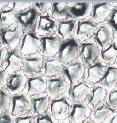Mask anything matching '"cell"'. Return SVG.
<instances>
[{
	"mask_svg": "<svg viewBox=\"0 0 117 123\" xmlns=\"http://www.w3.org/2000/svg\"><path fill=\"white\" fill-rule=\"evenodd\" d=\"M14 116L9 111L0 112V123H13Z\"/></svg>",
	"mask_w": 117,
	"mask_h": 123,
	"instance_id": "obj_39",
	"label": "cell"
},
{
	"mask_svg": "<svg viewBox=\"0 0 117 123\" xmlns=\"http://www.w3.org/2000/svg\"><path fill=\"white\" fill-rule=\"evenodd\" d=\"M40 44V37L34 31H24L17 49L24 56L39 52Z\"/></svg>",
	"mask_w": 117,
	"mask_h": 123,
	"instance_id": "obj_8",
	"label": "cell"
},
{
	"mask_svg": "<svg viewBox=\"0 0 117 123\" xmlns=\"http://www.w3.org/2000/svg\"><path fill=\"white\" fill-rule=\"evenodd\" d=\"M72 102L64 94L50 100L47 112L57 120H64L67 118Z\"/></svg>",
	"mask_w": 117,
	"mask_h": 123,
	"instance_id": "obj_3",
	"label": "cell"
},
{
	"mask_svg": "<svg viewBox=\"0 0 117 123\" xmlns=\"http://www.w3.org/2000/svg\"><path fill=\"white\" fill-rule=\"evenodd\" d=\"M64 64L55 57H44L40 73L46 77L63 73Z\"/></svg>",
	"mask_w": 117,
	"mask_h": 123,
	"instance_id": "obj_23",
	"label": "cell"
},
{
	"mask_svg": "<svg viewBox=\"0 0 117 123\" xmlns=\"http://www.w3.org/2000/svg\"><path fill=\"white\" fill-rule=\"evenodd\" d=\"M92 86L83 79L68 85L64 95L72 103L84 102Z\"/></svg>",
	"mask_w": 117,
	"mask_h": 123,
	"instance_id": "obj_4",
	"label": "cell"
},
{
	"mask_svg": "<svg viewBox=\"0 0 117 123\" xmlns=\"http://www.w3.org/2000/svg\"><path fill=\"white\" fill-rule=\"evenodd\" d=\"M112 29L114 33L117 32V3H114V6L108 18L104 22Z\"/></svg>",
	"mask_w": 117,
	"mask_h": 123,
	"instance_id": "obj_33",
	"label": "cell"
},
{
	"mask_svg": "<svg viewBox=\"0 0 117 123\" xmlns=\"http://www.w3.org/2000/svg\"><path fill=\"white\" fill-rule=\"evenodd\" d=\"M105 101L114 108H117V85L107 95Z\"/></svg>",
	"mask_w": 117,
	"mask_h": 123,
	"instance_id": "obj_37",
	"label": "cell"
},
{
	"mask_svg": "<svg viewBox=\"0 0 117 123\" xmlns=\"http://www.w3.org/2000/svg\"><path fill=\"white\" fill-rule=\"evenodd\" d=\"M107 66L99 59L93 64L86 67L83 79L92 85L98 84L103 77Z\"/></svg>",
	"mask_w": 117,
	"mask_h": 123,
	"instance_id": "obj_21",
	"label": "cell"
},
{
	"mask_svg": "<svg viewBox=\"0 0 117 123\" xmlns=\"http://www.w3.org/2000/svg\"><path fill=\"white\" fill-rule=\"evenodd\" d=\"M114 35V32L109 26L104 23L99 24L91 39L97 44L101 50L112 43Z\"/></svg>",
	"mask_w": 117,
	"mask_h": 123,
	"instance_id": "obj_14",
	"label": "cell"
},
{
	"mask_svg": "<svg viewBox=\"0 0 117 123\" xmlns=\"http://www.w3.org/2000/svg\"><path fill=\"white\" fill-rule=\"evenodd\" d=\"M98 84L103 86L107 93L111 91L117 85V66L115 64L107 65Z\"/></svg>",
	"mask_w": 117,
	"mask_h": 123,
	"instance_id": "obj_27",
	"label": "cell"
},
{
	"mask_svg": "<svg viewBox=\"0 0 117 123\" xmlns=\"http://www.w3.org/2000/svg\"><path fill=\"white\" fill-rule=\"evenodd\" d=\"M15 24L14 13L7 5L0 8V30Z\"/></svg>",
	"mask_w": 117,
	"mask_h": 123,
	"instance_id": "obj_31",
	"label": "cell"
},
{
	"mask_svg": "<svg viewBox=\"0 0 117 123\" xmlns=\"http://www.w3.org/2000/svg\"><path fill=\"white\" fill-rule=\"evenodd\" d=\"M69 11L71 18L76 20H82L90 18L93 3L91 2H68Z\"/></svg>",
	"mask_w": 117,
	"mask_h": 123,
	"instance_id": "obj_25",
	"label": "cell"
},
{
	"mask_svg": "<svg viewBox=\"0 0 117 123\" xmlns=\"http://www.w3.org/2000/svg\"><path fill=\"white\" fill-rule=\"evenodd\" d=\"M57 123H70L69 121L66 118L64 120H59L58 121Z\"/></svg>",
	"mask_w": 117,
	"mask_h": 123,
	"instance_id": "obj_43",
	"label": "cell"
},
{
	"mask_svg": "<svg viewBox=\"0 0 117 123\" xmlns=\"http://www.w3.org/2000/svg\"><path fill=\"white\" fill-rule=\"evenodd\" d=\"M80 43L74 38L61 40L60 47L55 57L64 64L74 61L79 57Z\"/></svg>",
	"mask_w": 117,
	"mask_h": 123,
	"instance_id": "obj_1",
	"label": "cell"
},
{
	"mask_svg": "<svg viewBox=\"0 0 117 123\" xmlns=\"http://www.w3.org/2000/svg\"><path fill=\"white\" fill-rule=\"evenodd\" d=\"M11 96L6 88L0 90V112L8 111Z\"/></svg>",
	"mask_w": 117,
	"mask_h": 123,
	"instance_id": "obj_32",
	"label": "cell"
},
{
	"mask_svg": "<svg viewBox=\"0 0 117 123\" xmlns=\"http://www.w3.org/2000/svg\"><path fill=\"white\" fill-rule=\"evenodd\" d=\"M33 5V2H8L7 6L15 13L27 9Z\"/></svg>",
	"mask_w": 117,
	"mask_h": 123,
	"instance_id": "obj_34",
	"label": "cell"
},
{
	"mask_svg": "<svg viewBox=\"0 0 117 123\" xmlns=\"http://www.w3.org/2000/svg\"><path fill=\"white\" fill-rule=\"evenodd\" d=\"M108 94L103 86L100 84L92 85L91 92L85 101L91 111L105 100Z\"/></svg>",
	"mask_w": 117,
	"mask_h": 123,
	"instance_id": "obj_26",
	"label": "cell"
},
{
	"mask_svg": "<svg viewBox=\"0 0 117 123\" xmlns=\"http://www.w3.org/2000/svg\"><path fill=\"white\" fill-rule=\"evenodd\" d=\"M50 99L45 92L31 96V108L30 113L34 117L48 111Z\"/></svg>",
	"mask_w": 117,
	"mask_h": 123,
	"instance_id": "obj_24",
	"label": "cell"
},
{
	"mask_svg": "<svg viewBox=\"0 0 117 123\" xmlns=\"http://www.w3.org/2000/svg\"><path fill=\"white\" fill-rule=\"evenodd\" d=\"M8 75L3 68L0 67V90L5 88Z\"/></svg>",
	"mask_w": 117,
	"mask_h": 123,
	"instance_id": "obj_40",
	"label": "cell"
},
{
	"mask_svg": "<svg viewBox=\"0 0 117 123\" xmlns=\"http://www.w3.org/2000/svg\"><path fill=\"white\" fill-rule=\"evenodd\" d=\"M7 51L8 50L5 48L2 47L0 49V67H2L5 61Z\"/></svg>",
	"mask_w": 117,
	"mask_h": 123,
	"instance_id": "obj_42",
	"label": "cell"
},
{
	"mask_svg": "<svg viewBox=\"0 0 117 123\" xmlns=\"http://www.w3.org/2000/svg\"><path fill=\"white\" fill-rule=\"evenodd\" d=\"M58 120L55 118L49 112L35 117L34 123H57Z\"/></svg>",
	"mask_w": 117,
	"mask_h": 123,
	"instance_id": "obj_35",
	"label": "cell"
},
{
	"mask_svg": "<svg viewBox=\"0 0 117 123\" xmlns=\"http://www.w3.org/2000/svg\"><path fill=\"white\" fill-rule=\"evenodd\" d=\"M114 6V3H93L90 18L97 24H103L108 18Z\"/></svg>",
	"mask_w": 117,
	"mask_h": 123,
	"instance_id": "obj_20",
	"label": "cell"
},
{
	"mask_svg": "<svg viewBox=\"0 0 117 123\" xmlns=\"http://www.w3.org/2000/svg\"><path fill=\"white\" fill-rule=\"evenodd\" d=\"M48 13L57 21L71 18L68 2H52Z\"/></svg>",
	"mask_w": 117,
	"mask_h": 123,
	"instance_id": "obj_29",
	"label": "cell"
},
{
	"mask_svg": "<svg viewBox=\"0 0 117 123\" xmlns=\"http://www.w3.org/2000/svg\"><path fill=\"white\" fill-rule=\"evenodd\" d=\"M68 84L63 74L47 77V88L45 92L50 99L52 100L64 94Z\"/></svg>",
	"mask_w": 117,
	"mask_h": 123,
	"instance_id": "obj_12",
	"label": "cell"
},
{
	"mask_svg": "<svg viewBox=\"0 0 117 123\" xmlns=\"http://www.w3.org/2000/svg\"><path fill=\"white\" fill-rule=\"evenodd\" d=\"M35 117L30 113L14 117L13 123H34Z\"/></svg>",
	"mask_w": 117,
	"mask_h": 123,
	"instance_id": "obj_38",
	"label": "cell"
},
{
	"mask_svg": "<svg viewBox=\"0 0 117 123\" xmlns=\"http://www.w3.org/2000/svg\"><path fill=\"white\" fill-rule=\"evenodd\" d=\"M85 67L79 57L64 64L62 74L68 85L83 79Z\"/></svg>",
	"mask_w": 117,
	"mask_h": 123,
	"instance_id": "obj_6",
	"label": "cell"
},
{
	"mask_svg": "<svg viewBox=\"0 0 117 123\" xmlns=\"http://www.w3.org/2000/svg\"><path fill=\"white\" fill-rule=\"evenodd\" d=\"M47 78L40 73L27 76L24 92L30 96L45 92L47 88Z\"/></svg>",
	"mask_w": 117,
	"mask_h": 123,
	"instance_id": "obj_10",
	"label": "cell"
},
{
	"mask_svg": "<svg viewBox=\"0 0 117 123\" xmlns=\"http://www.w3.org/2000/svg\"><path fill=\"white\" fill-rule=\"evenodd\" d=\"M98 24L90 18L76 20V29L74 38L82 42L91 39L98 28Z\"/></svg>",
	"mask_w": 117,
	"mask_h": 123,
	"instance_id": "obj_11",
	"label": "cell"
},
{
	"mask_svg": "<svg viewBox=\"0 0 117 123\" xmlns=\"http://www.w3.org/2000/svg\"><path fill=\"white\" fill-rule=\"evenodd\" d=\"M43 58L39 53L23 56L22 70L27 76L40 73Z\"/></svg>",
	"mask_w": 117,
	"mask_h": 123,
	"instance_id": "obj_19",
	"label": "cell"
},
{
	"mask_svg": "<svg viewBox=\"0 0 117 123\" xmlns=\"http://www.w3.org/2000/svg\"><path fill=\"white\" fill-rule=\"evenodd\" d=\"M76 25V20L72 18L57 21L55 34L62 40L74 38Z\"/></svg>",
	"mask_w": 117,
	"mask_h": 123,
	"instance_id": "obj_22",
	"label": "cell"
},
{
	"mask_svg": "<svg viewBox=\"0 0 117 123\" xmlns=\"http://www.w3.org/2000/svg\"><path fill=\"white\" fill-rule=\"evenodd\" d=\"M115 109L104 100L92 110L90 118L95 123H103Z\"/></svg>",
	"mask_w": 117,
	"mask_h": 123,
	"instance_id": "obj_28",
	"label": "cell"
},
{
	"mask_svg": "<svg viewBox=\"0 0 117 123\" xmlns=\"http://www.w3.org/2000/svg\"><path fill=\"white\" fill-rule=\"evenodd\" d=\"M24 33L22 28L16 24L0 30V39L3 47L7 50L16 49Z\"/></svg>",
	"mask_w": 117,
	"mask_h": 123,
	"instance_id": "obj_2",
	"label": "cell"
},
{
	"mask_svg": "<svg viewBox=\"0 0 117 123\" xmlns=\"http://www.w3.org/2000/svg\"><path fill=\"white\" fill-rule=\"evenodd\" d=\"M80 43L79 58L85 67L89 66L99 60L100 50L93 40L90 39Z\"/></svg>",
	"mask_w": 117,
	"mask_h": 123,
	"instance_id": "obj_9",
	"label": "cell"
},
{
	"mask_svg": "<svg viewBox=\"0 0 117 123\" xmlns=\"http://www.w3.org/2000/svg\"><path fill=\"white\" fill-rule=\"evenodd\" d=\"M31 108V96L24 92L11 96L8 111L14 117L30 113Z\"/></svg>",
	"mask_w": 117,
	"mask_h": 123,
	"instance_id": "obj_7",
	"label": "cell"
},
{
	"mask_svg": "<svg viewBox=\"0 0 117 123\" xmlns=\"http://www.w3.org/2000/svg\"><path fill=\"white\" fill-rule=\"evenodd\" d=\"M23 67V55L18 49L8 50L2 67L10 74L22 70Z\"/></svg>",
	"mask_w": 117,
	"mask_h": 123,
	"instance_id": "obj_18",
	"label": "cell"
},
{
	"mask_svg": "<svg viewBox=\"0 0 117 123\" xmlns=\"http://www.w3.org/2000/svg\"><path fill=\"white\" fill-rule=\"evenodd\" d=\"M103 123H117V108Z\"/></svg>",
	"mask_w": 117,
	"mask_h": 123,
	"instance_id": "obj_41",
	"label": "cell"
},
{
	"mask_svg": "<svg viewBox=\"0 0 117 123\" xmlns=\"http://www.w3.org/2000/svg\"><path fill=\"white\" fill-rule=\"evenodd\" d=\"M95 123L90 118H88L87 120H86L84 123Z\"/></svg>",
	"mask_w": 117,
	"mask_h": 123,
	"instance_id": "obj_45",
	"label": "cell"
},
{
	"mask_svg": "<svg viewBox=\"0 0 117 123\" xmlns=\"http://www.w3.org/2000/svg\"><path fill=\"white\" fill-rule=\"evenodd\" d=\"M117 58V44L113 41L100 50L99 59L106 65L115 64Z\"/></svg>",
	"mask_w": 117,
	"mask_h": 123,
	"instance_id": "obj_30",
	"label": "cell"
},
{
	"mask_svg": "<svg viewBox=\"0 0 117 123\" xmlns=\"http://www.w3.org/2000/svg\"><path fill=\"white\" fill-rule=\"evenodd\" d=\"M91 110L86 102L72 103L67 119L70 123H83L90 118Z\"/></svg>",
	"mask_w": 117,
	"mask_h": 123,
	"instance_id": "obj_17",
	"label": "cell"
},
{
	"mask_svg": "<svg viewBox=\"0 0 117 123\" xmlns=\"http://www.w3.org/2000/svg\"><path fill=\"white\" fill-rule=\"evenodd\" d=\"M57 21L48 12L40 15L38 18L34 32L41 37L55 33Z\"/></svg>",
	"mask_w": 117,
	"mask_h": 123,
	"instance_id": "obj_15",
	"label": "cell"
},
{
	"mask_svg": "<svg viewBox=\"0 0 117 123\" xmlns=\"http://www.w3.org/2000/svg\"><path fill=\"white\" fill-rule=\"evenodd\" d=\"M52 4V2H33V6L40 15L48 12L51 7Z\"/></svg>",
	"mask_w": 117,
	"mask_h": 123,
	"instance_id": "obj_36",
	"label": "cell"
},
{
	"mask_svg": "<svg viewBox=\"0 0 117 123\" xmlns=\"http://www.w3.org/2000/svg\"><path fill=\"white\" fill-rule=\"evenodd\" d=\"M113 41L116 43L117 44V32L114 33V39H113Z\"/></svg>",
	"mask_w": 117,
	"mask_h": 123,
	"instance_id": "obj_44",
	"label": "cell"
},
{
	"mask_svg": "<svg viewBox=\"0 0 117 123\" xmlns=\"http://www.w3.org/2000/svg\"><path fill=\"white\" fill-rule=\"evenodd\" d=\"M41 44L39 53L43 57H55L59 51L61 39L55 33L40 37Z\"/></svg>",
	"mask_w": 117,
	"mask_h": 123,
	"instance_id": "obj_13",
	"label": "cell"
},
{
	"mask_svg": "<svg viewBox=\"0 0 117 123\" xmlns=\"http://www.w3.org/2000/svg\"><path fill=\"white\" fill-rule=\"evenodd\" d=\"M115 64L116 66H117V59H116V62H115Z\"/></svg>",
	"mask_w": 117,
	"mask_h": 123,
	"instance_id": "obj_47",
	"label": "cell"
},
{
	"mask_svg": "<svg viewBox=\"0 0 117 123\" xmlns=\"http://www.w3.org/2000/svg\"><path fill=\"white\" fill-rule=\"evenodd\" d=\"M27 81V76L23 70L8 74L5 88L11 96L24 92Z\"/></svg>",
	"mask_w": 117,
	"mask_h": 123,
	"instance_id": "obj_16",
	"label": "cell"
},
{
	"mask_svg": "<svg viewBox=\"0 0 117 123\" xmlns=\"http://www.w3.org/2000/svg\"><path fill=\"white\" fill-rule=\"evenodd\" d=\"M39 14L34 6L14 13L15 24L22 28L24 31H34Z\"/></svg>",
	"mask_w": 117,
	"mask_h": 123,
	"instance_id": "obj_5",
	"label": "cell"
},
{
	"mask_svg": "<svg viewBox=\"0 0 117 123\" xmlns=\"http://www.w3.org/2000/svg\"><path fill=\"white\" fill-rule=\"evenodd\" d=\"M2 47H3V46H2V43H1V40H0V49Z\"/></svg>",
	"mask_w": 117,
	"mask_h": 123,
	"instance_id": "obj_46",
	"label": "cell"
}]
</instances>
